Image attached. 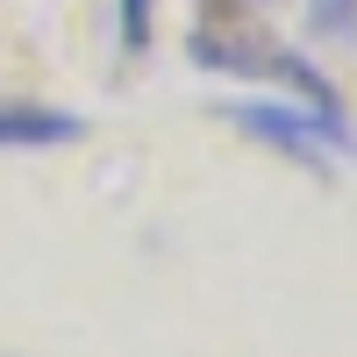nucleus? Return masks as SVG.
<instances>
[{"label":"nucleus","mask_w":357,"mask_h":357,"mask_svg":"<svg viewBox=\"0 0 357 357\" xmlns=\"http://www.w3.org/2000/svg\"><path fill=\"white\" fill-rule=\"evenodd\" d=\"M86 136V114L43 100H0V151H65Z\"/></svg>","instance_id":"7ed1b4c3"},{"label":"nucleus","mask_w":357,"mask_h":357,"mask_svg":"<svg viewBox=\"0 0 357 357\" xmlns=\"http://www.w3.org/2000/svg\"><path fill=\"white\" fill-rule=\"evenodd\" d=\"M257 8H272V0H257Z\"/></svg>","instance_id":"423d86ee"},{"label":"nucleus","mask_w":357,"mask_h":357,"mask_svg":"<svg viewBox=\"0 0 357 357\" xmlns=\"http://www.w3.org/2000/svg\"><path fill=\"white\" fill-rule=\"evenodd\" d=\"M186 57L200 72H229V79H279L301 93V107H321V114H343L336 107V86L321 79L301 50H286L272 29H257V22H222L215 8H207L193 22V36H186Z\"/></svg>","instance_id":"f257e3e1"},{"label":"nucleus","mask_w":357,"mask_h":357,"mask_svg":"<svg viewBox=\"0 0 357 357\" xmlns=\"http://www.w3.org/2000/svg\"><path fill=\"white\" fill-rule=\"evenodd\" d=\"M151 22H158V0H114V29H122V50H151Z\"/></svg>","instance_id":"39448f33"},{"label":"nucleus","mask_w":357,"mask_h":357,"mask_svg":"<svg viewBox=\"0 0 357 357\" xmlns=\"http://www.w3.org/2000/svg\"><path fill=\"white\" fill-rule=\"evenodd\" d=\"M229 129H243L257 143H272L279 158L307 165V172H329V158L357 151V136L343 114H321V107H272V100H229Z\"/></svg>","instance_id":"f03ea898"},{"label":"nucleus","mask_w":357,"mask_h":357,"mask_svg":"<svg viewBox=\"0 0 357 357\" xmlns=\"http://www.w3.org/2000/svg\"><path fill=\"white\" fill-rule=\"evenodd\" d=\"M307 29L329 43H350L357 36V0H307Z\"/></svg>","instance_id":"20e7f679"}]
</instances>
